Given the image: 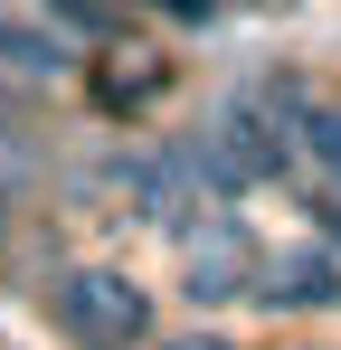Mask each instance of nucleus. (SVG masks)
I'll return each instance as SVG.
<instances>
[{
  "instance_id": "obj_1",
  "label": "nucleus",
  "mask_w": 341,
  "mask_h": 350,
  "mask_svg": "<svg viewBox=\"0 0 341 350\" xmlns=\"http://www.w3.org/2000/svg\"><path fill=\"white\" fill-rule=\"evenodd\" d=\"M190 161H199V180H209L218 199L256 189V180H275V171H284V133H275V105H256V95L218 105V123H209V133H190Z\"/></svg>"
},
{
  "instance_id": "obj_2",
  "label": "nucleus",
  "mask_w": 341,
  "mask_h": 350,
  "mask_svg": "<svg viewBox=\"0 0 341 350\" xmlns=\"http://www.w3.org/2000/svg\"><path fill=\"white\" fill-rule=\"evenodd\" d=\"M57 332H66L76 350H142L152 341V303H142V284L86 265V275L57 284Z\"/></svg>"
},
{
  "instance_id": "obj_3",
  "label": "nucleus",
  "mask_w": 341,
  "mask_h": 350,
  "mask_svg": "<svg viewBox=\"0 0 341 350\" xmlns=\"http://www.w3.org/2000/svg\"><path fill=\"white\" fill-rule=\"evenodd\" d=\"M199 189H209V180H199L190 142H180V152H152V161L133 171V208H142L162 237H190V228H199Z\"/></svg>"
},
{
  "instance_id": "obj_4",
  "label": "nucleus",
  "mask_w": 341,
  "mask_h": 350,
  "mask_svg": "<svg viewBox=\"0 0 341 350\" xmlns=\"http://www.w3.org/2000/svg\"><path fill=\"white\" fill-rule=\"evenodd\" d=\"M180 265H190V293H199V303L247 293V228H237V218H199V228L180 237Z\"/></svg>"
},
{
  "instance_id": "obj_5",
  "label": "nucleus",
  "mask_w": 341,
  "mask_h": 350,
  "mask_svg": "<svg viewBox=\"0 0 341 350\" xmlns=\"http://www.w3.org/2000/svg\"><path fill=\"white\" fill-rule=\"evenodd\" d=\"M266 303H284V312L341 303V256H332V246H294V256H275V265H266Z\"/></svg>"
},
{
  "instance_id": "obj_6",
  "label": "nucleus",
  "mask_w": 341,
  "mask_h": 350,
  "mask_svg": "<svg viewBox=\"0 0 341 350\" xmlns=\"http://www.w3.org/2000/svg\"><path fill=\"white\" fill-rule=\"evenodd\" d=\"M0 57L19 66V76H57L66 48H57V29H19V19H0Z\"/></svg>"
},
{
  "instance_id": "obj_7",
  "label": "nucleus",
  "mask_w": 341,
  "mask_h": 350,
  "mask_svg": "<svg viewBox=\"0 0 341 350\" xmlns=\"http://www.w3.org/2000/svg\"><path fill=\"white\" fill-rule=\"evenodd\" d=\"M303 152H313V171L341 189V105H313V114H303Z\"/></svg>"
},
{
  "instance_id": "obj_8",
  "label": "nucleus",
  "mask_w": 341,
  "mask_h": 350,
  "mask_svg": "<svg viewBox=\"0 0 341 350\" xmlns=\"http://www.w3.org/2000/svg\"><path fill=\"white\" fill-rule=\"evenodd\" d=\"M48 10L76 29V38H114V29H123V10H114V0H48Z\"/></svg>"
},
{
  "instance_id": "obj_9",
  "label": "nucleus",
  "mask_w": 341,
  "mask_h": 350,
  "mask_svg": "<svg viewBox=\"0 0 341 350\" xmlns=\"http://www.w3.org/2000/svg\"><path fill=\"white\" fill-rule=\"evenodd\" d=\"M313 228H323V237L341 246V189H332V199H313Z\"/></svg>"
},
{
  "instance_id": "obj_10",
  "label": "nucleus",
  "mask_w": 341,
  "mask_h": 350,
  "mask_svg": "<svg viewBox=\"0 0 341 350\" xmlns=\"http://www.w3.org/2000/svg\"><path fill=\"white\" fill-rule=\"evenodd\" d=\"M10 199H19V189H10V180H0V246H10Z\"/></svg>"
},
{
  "instance_id": "obj_11",
  "label": "nucleus",
  "mask_w": 341,
  "mask_h": 350,
  "mask_svg": "<svg viewBox=\"0 0 341 350\" xmlns=\"http://www.w3.org/2000/svg\"><path fill=\"white\" fill-rule=\"evenodd\" d=\"M170 350H227V341H170Z\"/></svg>"
}]
</instances>
